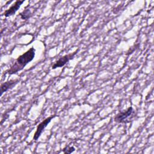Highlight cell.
I'll return each instance as SVG.
<instances>
[{
    "label": "cell",
    "instance_id": "7",
    "mask_svg": "<svg viewBox=\"0 0 154 154\" xmlns=\"http://www.w3.org/2000/svg\"><path fill=\"white\" fill-rule=\"evenodd\" d=\"M20 17L23 20H26L29 19L31 16V13L29 9H26L23 10L22 13L19 14Z\"/></svg>",
    "mask_w": 154,
    "mask_h": 154
},
{
    "label": "cell",
    "instance_id": "3",
    "mask_svg": "<svg viewBox=\"0 0 154 154\" xmlns=\"http://www.w3.org/2000/svg\"><path fill=\"white\" fill-rule=\"evenodd\" d=\"M79 49L75 51V52H73V53H70L67 55H65L61 57H60L57 61H56L55 62V63L52 65V69H57L58 67H61L64 66L67 62H69L70 60H72L73 57L77 54V52H78Z\"/></svg>",
    "mask_w": 154,
    "mask_h": 154
},
{
    "label": "cell",
    "instance_id": "2",
    "mask_svg": "<svg viewBox=\"0 0 154 154\" xmlns=\"http://www.w3.org/2000/svg\"><path fill=\"white\" fill-rule=\"evenodd\" d=\"M134 110L132 106L126 109L120 111L114 117V121L119 123H127L130 122L134 117Z\"/></svg>",
    "mask_w": 154,
    "mask_h": 154
},
{
    "label": "cell",
    "instance_id": "4",
    "mask_svg": "<svg viewBox=\"0 0 154 154\" xmlns=\"http://www.w3.org/2000/svg\"><path fill=\"white\" fill-rule=\"evenodd\" d=\"M56 116L54 115V116H49L48 117H47L46 119H45L44 120H43L40 123L38 124V125L37 127L36 131L34 133V137H33V140L36 141L38 139V138L40 137V136L41 135L42 133L43 132V131H44L45 128L47 126V125L50 123V122L51 121V120L54 118Z\"/></svg>",
    "mask_w": 154,
    "mask_h": 154
},
{
    "label": "cell",
    "instance_id": "6",
    "mask_svg": "<svg viewBox=\"0 0 154 154\" xmlns=\"http://www.w3.org/2000/svg\"><path fill=\"white\" fill-rule=\"evenodd\" d=\"M19 82V79H12L5 82H3L1 85V95L3 94V93L7 91L8 90L14 86L17 83Z\"/></svg>",
    "mask_w": 154,
    "mask_h": 154
},
{
    "label": "cell",
    "instance_id": "8",
    "mask_svg": "<svg viewBox=\"0 0 154 154\" xmlns=\"http://www.w3.org/2000/svg\"><path fill=\"white\" fill-rule=\"evenodd\" d=\"M75 150V148L73 146H66L63 149V152L64 153H71Z\"/></svg>",
    "mask_w": 154,
    "mask_h": 154
},
{
    "label": "cell",
    "instance_id": "5",
    "mask_svg": "<svg viewBox=\"0 0 154 154\" xmlns=\"http://www.w3.org/2000/svg\"><path fill=\"white\" fill-rule=\"evenodd\" d=\"M24 2V1H16L8 9L6 10L4 13H3V15L5 16V17H9L13 14H14L20 8V5L22 4V3Z\"/></svg>",
    "mask_w": 154,
    "mask_h": 154
},
{
    "label": "cell",
    "instance_id": "1",
    "mask_svg": "<svg viewBox=\"0 0 154 154\" xmlns=\"http://www.w3.org/2000/svg\"><path fill=\"white\" fill-rule=\"evenodd\" d=\"M35 57V49L31 47L29 49L20 55L17 59L14 64L11 68L7 70L9 75L15 74L19 71H20L23 67L29 62H31Z\"/></svg>",
    "mask_w": 154,
    "mask_h": 154
}]
</instances>
